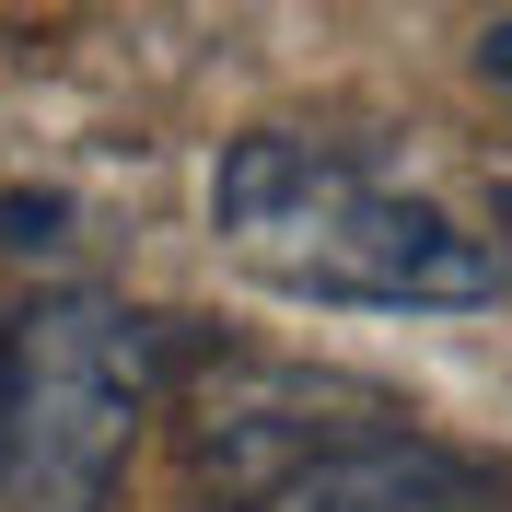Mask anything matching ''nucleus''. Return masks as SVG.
<instances>
[{"instance_id": "6", "label": "nucleus", "mask_w": 512, "mask_h": 512, "mask_svg": "<svg viewBox=\"0 0 512 512\" xmlns=\"http://www.w3.org/2000/svg\"><path fill=\"white\" fill-rule=\"evenodd\" d=\"M501 245H512V187H501Z\"/></svg>"}, {"instance_id": "1", "label": "nucleus", "mask_w": 512, "mask_h": 512, "mask_svg": "<svg viewBox=\"0 0 512 512\" xmlns=\"http://www.w3.org/2000/svg\"><path fill=\"white\" fill-rule=\"evenodd\" d=\"M210 222L291 303H373V315H466L501 291V256L454 233L431 198L384 187L373 163L256 128L210 175Z\"/></svg>"}, {"instance_id": "4", "label": "nucleus", "mask_w": 512, "mask_h": 512, "mask_svg": "<svg viewBox=\"0 0 512 512\" xmlns=\"http://www.w3.org/2000/svg\"><path fill=\"white\" fill-rule=\"evenodd\" d=\"M489 478L478 466H454L443 443H419L408 419H384V431H361V443L315 454L291 489H268L256 512H478Z\"/></svg>"}, {"instance_id": "3", "label": "nucleus", "mask_w": 512, "mask_h": 512, "mask_svg": "<svg viewBox=\"0 0 512 512\" xmlns=\"http://www.w3.org/2000/svg\"><path fill=\"white\" fill-rule=\"evenodd\" d=\"M384 431V408L361 384H315V373H222L187 408V489L222 512H256L268 489H291L315 454Z\"/></svg>"}, {"instance_id": "2", "label": "nucleus", "mask_w": 512, "mask_h": 512, "mask_svg": "<svg viewBox=\"0 0 512 512\" xmlns=\"http://www.w3.org/2000/svg\"><path fill=\"white\" fill-rule=\"evenodd\" d=\"M163 396V326L105 291H47L0 338V501L12 512H105L128 443Z\"/></svg>"}, {"instance_id": "5", "label": "nucleus", "mask_w": 512, "mask_h": 512, "mask_svg": "<svg viewBox=\"0 0 512 512\" xmlns=\"http://www.w3.org/2000/svg\"><path fill=\"white\" fill-rule=\"evenodd\" d=\"M478 70H489V94L512 105V24H489V47H478Z\"/></svg>"}]
</instances>
